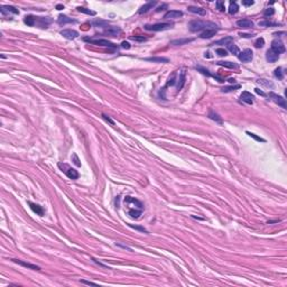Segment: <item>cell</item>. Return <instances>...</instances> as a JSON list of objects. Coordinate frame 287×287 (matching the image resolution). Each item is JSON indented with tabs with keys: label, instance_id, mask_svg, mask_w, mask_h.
Masks as SVG:
<instances>
[{
	"label": "cell",
	"instance_id": "cell-17",
	"mask_svg": "<svg viewBox=\"0 0 287 287\" xmlns=\"http://www.w3.org/2000/svg\"><path fill=\"white\" fill-rule=\"evenodd\" d=\"M194 41V38H180V39H174L170 42V45H175V46H182V45H186L188 43H192Z\"/></svg>",
	"mask_w": 287,
	"mask_h": 287
},
{
	"label": "cell",
	"instance_id": "cell-1",
	"mask_svg": "<svg viewBox=\"0 0 287 287\" xmlns=\"http://www.w3.org/2000/svg\"><path fill=\"white\" fill-rule=\"evenodd\" d=\"M188 29L193 33H197V31H204L206 29H219L218 25H215L214 23L211 21H203L200 19H194L191 20L188 24Z\"/></svg>",
	"mask_w": 287,
	"mask_h": 287
},
{
	"label": "cell",
	"instance_id": "cell-40",
	"mask_svg": "<svg viewBox=\"0 0 287 287\" xmlns=\"http://www.w3.org/2000/svg\"><path fill=\"white\" fill-rule=\"evenodd\" d=\"M264 45H265V39H264L263 37L257 38V41L255 42V47H257V48H261V47H264Z\"/></svg>",
	"mask_w": 287,
	"mask_h": 287
},
{
	"label": "cell",
	"instance_id": "cell-25",
	"mask_svg": "<svg viewBox=\"0 0 287 287\" xmlns=\"http://www.w3.org/2000/svg\"><path fill=\"white\" fill-rule=\"evenodd\" d=\"M208 117L210 118L211 120L215 121V122H217V124H219V125H222V124H223V121H222V118L220 117V116H219V114L217 113V112H214V111L212 110V109H211L210 111H209Z\"/></svg>",
	"mask_w": 287,
	"mask_h": 287
},
{
	"label": "cell",
	"instance_id": "cell-18",
	"mask_svg": "<svg viewBox=\"0 0 287 287\" xmlns=\"http://www.w3.org/2000/svg\"><path fill=\"white\" fill-rule=\"evenodd\" d=\"M187 10L192 13V14H196L199 16H205L206 15V9H204L202 7H195V6H190L187 8Z\"/></svg>",
	"mask_w": 287,
	"mask_h": 287
},
{
	"label": "cell",
	"instance_id": "cell-4",
	"mask_svg": "<svg viewBox=\"0 0 287 287\" xmlns=\"http://www.w3.org/2000/svg\"><path fill=\"white\" fill-rule=\"evenodd\" d=\"M83 41L84 42L90 43V44H93V45L103 46V47H110V48H117L118 47L114 43L110 42V41H108V39H93V38H90V37H84Z\"/></svg>",
	"mask_w": 287,
	"mask_h": 287
},
{
	"label": "cell",
	"instance_id": "cell-6",
	"mask_svg": "<svg viewBox=\"0 0 287 287\" xmlns=\"http://www.w3.org/2000/svg\"><path fill=\"white\" fill-rule=\"evenodd\" d=\"M268 97L271 99V100L275 102L276 104H278L279 107H282L283 109H287V103H286V100L284 99L282 95H278V94L274 93V92H269L268 93Z\"/></svg>",
	"mask_w": 287,
	"mask_h": 287
},
{
	"label": "cell",
	"instance_id": "cell-11",
	"mask_svg": "<svg viewBox=\"0 0 287 287\" xmlns=\"http://www.w3.org/2000/svg\"><path fill=\"white\" fill-rule=\"evenodd\" d=\"M57 23H59V25H61V26H65V25H67V24H76L77 21H76L75 19H72V18L67 17L65 15H59V18H57Z\"/></svg>",
	"mask_w": 287,
	"mask_h": 287
},
{
	"label": "cell",
	"instance_id": "cell-53",
	"mask_svg": "<svg viewBox=\"0 0 287 287\" xmlns=\"http://www.w3.org/2000/svg\"><path fill=\"white\" fill-rule=\"evenodd\" d=\"M82 284H87V285H97L95 283H93V282H90V280H84V279H81L80 280Z\"/></svg>",
	"mask_w": 287,
	"mask_h": 287
},
{
	"label": "cell",
	"instance_id": "cell-22",
	"mask_svg": "<svg viewBox=\"0 0 287 287\" xmlns=\"http://www.w3.org/2000/svg\"><path fill=\"white\" fill-rule=\"evenodd\" d=\"M28 205H29V208H30L37 215H41V217L44 215V210H43V208L41 205H38V204H36V203H33V202H28Z\"/></svg>",
	"mask_w": 287,
	"mask_h": 287
},
{
	"label": "cell",
	"instance_id": "cell-30",
	"mask_svg": "<svg viewBox=\"0 0 287 287\" xmlns=\"http://www.w3.org/2000/svg\"><path fill=\"white\" fill-rule=\"evenodd\" d=\"M36 18L37 17H34L33 15H28V16H26V17L24 18V23L27 26H34L35 24H36Z\"/></svg>",
	"mask_w": 287,
	"mask_h": 287
},
{
	"label": "cell",
	"instance_id": "cell-23",
	"mask_svg": "<svg viewBox=\"0 0 287 287\" xmlns=\"http://www.w3.org/2000/svg\"><path fill=\"white\" fill-rule=\"evenodd\" d=\"M219 29H206V30H204L201 33L200 37L203 38V39H206V38H212L213 36H215L217 35V33H218Z\"/></svg>",
	"mask_w": 287,
	"mask_h": 287
},
{
	"label": "cell",
	"instance_id": "cell-13",
	"mask_svg": "<svg viewBox=\"0 0 287 287\" xmlns=\"http://www.w3.org/2000/svg\"><path fill=\"white\" fill-rule=\"evenodd\" d=\"M14 263L18 264V265H20V266L23 267H26V268H28V269H33V270H39L41 269V267L39 266H36V265H34V264H30V263H27V261H24V260H19V259H11Z\"/></svg>",
	"mask_w": 287,
	"mask_h": 287
},
{
	"label": "cell",
	"instance_id": "cell-43",
	"mask_svg": "<svg viewBox=\"0 0 287 287\" xmlns=\"http://www.w3.org/2000/svg\"><path fill=\"white\" fill-rule=\"evenodd\" d=\"M130 39L132 41H136V42H146L147 38L142 36V35H137V36H130Z\"/></svg>",
	"mask_w": 287,
	"mask_h": 287
},
{
	"label": "cell",
	"instance_id": "cell-29",
	"mask_svg": "<svg viewBox=\"0 0 287 287\" xmlns=\"http://www.w3.org/2000/svg\"><path fill=\"white\" fill-rule=\"evenodd\" d=\"M38 21H39V26H41V27L46 28L52 23V19L49 17H38Z\"/></svg>",
	"mask_w": 287,
	"mask_h": 287
},
{
	"label": "cell",
	"instance_id": "cell-33",
	"mask_svg": "<svg viewBox=\"0 0 287 287\" xmlns=\"http://www.w3.org/2000/svg\"><path fill=\"white\" fill-rule=\"evenodd\" d=\"M228 51L231 54H233V55H238L239 53H240V49H239V47L237 45H235V44H229L228 45Z\"/></svg>",
	"mask_w": 287,
	"mask_h": 287
},
{
	"label": "cell",
	"instance_id": "cell-26",
	"mask_svg": "<svg viewBox=\"0 0 287 287\" xmlns=\"http://www.w3.org/2000/svg\"><path fill=\"white\" fill-rule=\"evenodd\" d=\"M280 25L282 24L277 23V21H271L268 20V19L259 21V26H261V27H277V26H280Z\"/></svg>",
	"mask_w": 287,
	"mask_h": 287
},
{
	"label": "cell",
	"instance_id": "cell-14",
	"mask_svg": "<svg viewBox=\"0 0 287 287\" xmlns=\"http://www.w3.org/2000/svg\"><path fill=\"white\" fill-rule=\"evenodd\" d=\"M0 13L2 15H9V14H14V15H18L19 14V10L17 8L13 7V6H1L0 8Z\"/></svg>",
	"mask_w": 287,
	"mask_h": 287
},
{
	"label": "cell",
	"instance_id": "cell-48",
	"mask_svg": "<svg viewBox=\"0 0 287 287\" xmlns=\"http://www.w3.org/2000/svg\"><path fill=\"white\" fill-rule=\"evenodd\" d=\"M255 4V1H253V0H242V5L243 6H246V7H249V6H253V5Z\"/></svg>",
	"mask_w": 287,
	"mask_h": 287
},
{
	"label": "cell",
	"instance_id": "cell-37",
	"mask_svg": "<svg viewBox=\"0 0 287 287\" xmlns=\"http://www.w3.org/2000/svg\"><path fill=\"white\" fill-rule=\"evenodd\" d=\"M257 83H259V84H261V85H264V87H266V88H268V89H273L274 88V84L271 83V82H269V81H267V80H265V79H259V80H257Z\"/></svg>",
	"mask_w": 287,
	"mask_h": 287
},
{
	"label": "cell",
	"instance_id": "cell-52",
	"mask_svg": "<svg viewBox=\"0 0 287 287\" xmlns=\"http://www.w3.org/2000/svg\"><path fill=\"white\" fill-rule=\"evenodd\" d=\"M240 36L241 37H245V38H250V37H253V36H255L253 34H245V33H240Z\"/></svg>",
	"mask_w": 287,
	"mask_h": 287
},
{
	"label": "cell",
	"instance_id": "cell-54",
	"mask_svg": "<svg viewBox=\"0 0 287 287\" xmlns=\"http://www.w3.org/2000/svg\"><path fill=\"white\" fill-rule=\"evenodd\" d=\"M116 246H119V247H122L124 249H127V250H129V251H131V249L129 248V247H127V246H124V245H120V243H116Z\"/></svg>",
	"mask_w": 287,
	"mask_h": 287
},
{
	"label": "cell",
	"instance_id": "cell-3",
	"mask_svg": "<svg viewBox=\"0 0 287 287\" xmlns=\"http://www.w3.org/2000/svg\"><path fill=\"white\" fill-rule=\"evenodd\" d=\"M173 26L174 24H172V23H158V24L154 25H146L144 28L149 31H164L173 28Z\"/></svg>",
	"mask_w": 287,
	"mask_h": 287
},
{
	"label": "cell",
	"instance_id": "cell-39",
	"mask_svg": "<svg viewBox=\"0 0 287 287\" xmlns=\"http://www.w3.org/2000/svg\"><path fill=\"white\" fill-rule=\"evenodd\" d=\"M274 75L276 76L278 80H283L284 79V72H283V69L282 67H277L276 70H275V72H274Z\"/></svg>",
	"mask_w": 287,
	"mask_h": 287
},
{
	"label": "cell",
	"instance_id": "cell-24",
	"mask_svg": "<svg viewBox=\"0 0 287 287\" xmlns=\"http://www.w3.org/2000/svg\"><path fill=\"white\" fill-rule=\"evenodd\" d=\"M91 25L94 26V27H100V28H107L108 25H109V21L103 20V19H94V20L91 21Z\"/></svg>",
	"mask_w": 287,
	"mask_h": 287
},
{
	"label": "cell",
	"instance_id": "cell-9",
	"mask_svg": "<svg viewBox=\"0 0 287 287\" xmlns=\"http://www.w3.org/2000/svg\"><path fill=\"white\" fill-rule=\"evenodd\" d=\"M253 21L248 19V18H243V19H240V20H237V26L240 28H243V29H250V28L253 27Z\"/></svg>",
	"mask_w": 287,
	"mask_h": 287
},
{
	"label": "cell",
	"instance_id": "cell-12",
	"mask_svg": "<svg viewBox=\"0 0 287 287\" xmlns=\"http://www.w3.org/2000/svg\"><path fill=\"white\" fill-rule=\"evenodd\" d=\"M181 17H183V11L181 10H168L164 15L165 19H177Z\"/></svg>",
	"mask_w": 287,
	"mask_h": 287
},
{
	"label": "cell",
	"instance_id": "cell-28",
	"mask_svg": "<svg viewBox=\"0 0 287 287\" xmlns=\"http://www.w3.org/2000/svg\"><path fill=\"white\" fill-rule=\"evenodd\" d=\"M145 61L147 62H152V63H168L170 59L166 57H146Z\"/></svg>",
	"mask_w": 287,
	"mask_h": 287
},
{
	"label": "cell",
	"instance_id": "cell-35",
	"mask_svg": "<svg viewBox=\"0 0 287 287\" xmlns=\"http://www.w3.org/2000/svg\"><path fill=\"white\" fill-rule=\"evenodd\" d=\"M238 11H239V6L237 5V2H231V4H230V7H229V14L235 15Z\"/></svg>",
	"mask_w": 287,
	"mask_h": 287
},
{
	"label": "cell",
	"instance_id": "cell-31",
	"mask_svg": "<svg viewBox=\"0 0 287 287\" xmlns=\"http://www.w3.org/2000/svg\"><path fill=\"white\" fill-rule=\"evenodd\" d=\"M241 88V85L240 84H235V85H230V87H224L221 89V92H223V93H228V92H233V91L238 90V89H240Z\"/></svg>",
	"mask_w": 287,
	"mask_h": 287
},
{
	"label": "cell",
	"instance_id": "cell-51",
	"mask_svg": "<svg viewBox=\"0 0 287 287\" xmlns=\"http://www.w3.org/2000/svg\"><path fill=\"white\" fill-rule=\"evenodd\" d=\"M73 159H74V164H75L76 166H81V163L79 162V158H77V156H76V155H73Z\"/></svg>",
	"mask_w": 287,
	"mask_h": 287
},
{
	"label": "cell",
	"instance_id": "cell-32",
	"mask_svg": "<svg viewBox=\"0 0 287 287\" xmlns=\"http://www.w3.org/2000/svg\"><path fill=\"white\" fill-rule=\"evenodd\" d=\"M128 214L131 217L132 219H138L142 215V210H136V209H130L128 211Z\"/></svg>",
	"mask_w": 287,
	"mask_h": 287
},
{
	"label": "cell",
	"instance_id": "cell-55",
	"mask_svg": "<svg viewBox=\"0 0 287 287\" xmlns=\"http://www.w3.org/2000/svg\"><path fill=\"white\" fill-rule=\"evenodd\" d=\"M277 222H280V220H273V221H268L267 223H268V224H271V223H277Z\"/></svg>",
	"mask_w": 287,
	"mask_h": 287
},
{
	"label": "cell",
	"instance_id": "cell-15",
	"mask_svg": "<svg viewBox=\"0 0 287 287\" xmlns=\"http://www.w3.org/2000/svg\"><path fill=\"white\" fill-rule=\"evenodd\" d=\"M156 5H157V2H156V1H149V2H147V4H145L144 6H142V7H140V9L138 10V14L139 15H142V14L148 13L150 9H152V8L155 7Z\"/></svg>",
	"mask_w": 287,
	"mask_h": 287
},
{
	"label": "cell",
	"instance_id": "cell-36",
	"mask_svg": "<svg viewBox=\"0 0 287 287\" xmlns=\"http://www.w3.org/2000/svg\"><path fill=\"white\" fill-rule=\"evenodd\" d=\"M175 83H176V73H173V74H172V76H170V79H168V82L166 83L165 88H163V89H166V88H168V87H173Z\"/></svg>",
	"mask_w": 287,
	"mask_h": 287
},
{
	"label": "cell",
	"instance_id": "cell-34",
	"mask_svg": "<svg viewBox=\"0 0 287 287\" xmlns=\"http://www.w3.org/2000/svg\"><path fill=\"white\" fill-rule=\"evenodd\" d=\"M76 9H77L80 13H83V14H85V15H90V16H95V15H97L95 11L91 10V9H88V8H84V7H77Z\"/></svg>",
	"mask_w": 287,
	"mask_h": 287
},
{
	"label": "cell",
	"instance_id": "cell-46",
	"mask_svg": "<svg viewBox=\"0 0 287 287\" xmlns=\"http://www.w3.org/2000/svg\"><path fill=\"white\" fill-rule=\"evenodd\" d=\"M129 227L132 229H136V230H139V231H142V232H145V233H148V231H147L144 227H138V225H134V224H129Z\"/></svg>",
	"mask_w": 287,
	"mask_h": 287
},
{
	"label": "cell",
	"instance_id": "cell-2",
	"mask_svg": "<svg viewBox=\"0 0 287 287\" xmlns=\"http://www.w3.org/2000/svg\"><path fill=\"white\" fill-rule=\"evenodd\" d=\"M57 165H59V170H62L63 173L65 174L69 178H71V180H77V178H79V176H80L79 172L76 170H74V168H72V167H70L67 164H65V163H59Z\"/></svg>",
	"mask_w": 287,
	"mask_h": 287
},
{
	"label": "cell",
	"instance_id": "cell-47",
	"mask_svg": "<svg viewBox=\"0 0 287 287\" xmlns=\"http://www.w3.org/2000/svg\"><path fill=\"white\" fill-rule=\"evenodd\" d=\"M102 118H103V119H104L106 121H108V122H109L110 125H112V126L114 125V121L112 120V119H111V118L109 117V116H107L106 113H102Z\"/></svg>",
	"mask_w": 287,
	"mask_h": 287
},
{
	"label": "cell",
	"instance_id": "cell-45",
	"mask_svg": "<svg viewBox=\"0 0 287 287\" xmlns=\"http://www.w3.org/2000/svg\"><path fill=\"white\" fill-rule=\"evenodd\" d=\"M215 53H217L219 56H227L228 55V51L224 49V48H217L215 49Z\"/></svg>",
	"mask_w": 287,
	"mask_h": 287
},
{
	"label": "cell",
	"instance_id": "cell-41",
	"mask_svg": "<svg viewBox=\"0 0 287 287\" xmlns=\"http://www.w3.org/2000/svg\"><path fill=\"white\" fill-rule=\"evenodd\" d=\"M274 15H275V9L271 7L267 8V9H265V11H264V16H265V17H271Z\"/></svg>",
	"mask_w": 287,
	"mask_h": 287
},
{
	"label": "cell",
	"instance_id": "cell-16",
	"mask_svg": "<svg viewBox=\"0 0 287 287\" xmlns=\"http://www.w3.org/2000/svg\"><path fill=\"white\" fill-rule=\"evenodd\" d=\"M120 33H121V28L117 27V26H111V27H107L104 29V34L110 35V36H114V37H117Z\"/></svg>",
	"mask_w": 287,
	"mask_h": 287
},
{
	"label": "cell",
	"instance_id": "cell-5",
	"mask_svg": "<svg viewBox=\"0 0 287 287\" xmlns=\"http://www.w3.org/2000/svg\"><path fill=\"white\" fill-rule=\"evenodd\" d=\"M237 56H238V59H239V61H240V62L249 63V62H251V61H253V51H251V49L247 48V49H243L242 52L239 53Z\"/></svg>",
	"mask_w": 287,
	"mask_h": 287
},
{
	"label": "cell",
	"instance_id": "cell-27",
	"mask_svg": "<svg viewBox=\"0 0 287 287\" xmlns=\"http://www.w3.org/2000/svg\"><path fill=\"white\" fill-rule=\"evenodd\" d=\"M217 64L220 66L228 67V69H238L239 67L238 64H235L233 62H229V61H219V62H217Z\"/></svg>",
	"mask_w": 287,
	"mask_h": 287
},
{
	"label": "cell",
	"instance_id": "cell-49",
	"mask_svg": "<svg viewBox=\"0 0 287 287\" xmlns=\"http://www.w3.org/2000/svg\"><path fill=\"white\" fill-rule=\"evenodd\" d=\"M121 47H122V48H125V49H129V48H130V44H129L128 42H126V41H125V42L121 43Z\"/></svg>",
	"mask_w": 287,
	"mask_h": 287
},
{
	"label": "cell",
	"instance_id": "cell-10",
	"mask_svg": "<svg viewBox=\"0 0 287 287\" xmlns=\"http://www.w3.org/2000/svg\"><path fill=\"white\" fill-rule=\"evenodd\" d=\"M240 100L247 104H253V100H255V97H253V94H251L250 92H248V91H243L241 93V95H240Z\"/></svg>",
	"mask_w": 287,
	"mask_h": 287
},
{
	"label": "cell",
	"instance_id": "cell-44",
	"mask_svg": "<svg viewBox=\"0 0 287 287\" xmlns=\"http://www.w3.org/2000/svg\"><path fill=\"white\" fill-rule=\"evenodd\" d=\"M215 6H217V8H218L220 11H224L225 10L224 2H223V1H221V0H218V1L215 2Z\"/></svg>",
	"mask_w": 287,
	"mask_h": 287
},
{
	"label": "cell",
	"instance_id": "cell-7",
	"mask_svg": "<svg viewBox=\"0 0 287 287\" xmlns=\"http://www.w3.org/2000/svg\"><path fill=\"white\" fill-rule=\"evenodd\" d=\"M270 49L279 55V54L285 52V45H284V43L282 42L280 39L276 38V39H274L273 42H271V47H270Z\"/></svg>",
	"mask_w": 287,
	"mask_h": 287
},
{
	"label": "cell",
	"instance_id": "cell-50",
	"mask_svg": "<svg viewBox=\"0 0 287 287\" xmlns=\"http://www.w3.org/2000/svg\"><path fill=\"white\" fill-rule=\"evenodd\" d=\"M255 91H256V93H258V94H259V95H261V97H267V94L265 93L264 91H261V90H260L259 88H256V89H255Z\"/></svg>",
	"mask_w": 287,
	"mask_h": 287
},
{
	"label": "cell",
	"instance_id": "cell-19",
	"mask_svg": "<svg viewBox=\"0 0 287 287\" xmlns=\"http://www.w3.org/2000/svg\"><path fill=\"white\" fill-rule=\"evenodd\" d=\"M185 81H186V72L185 70H182L180 73V77H178V83H177V91H181L183 89L184 84H185Z\"/></svg>",
	"mask_w": 287,
	"mask_h": 287
},
{
	"label": "cell",
	"instance_id": "cell-8",
	"mask_svg": "<svg viewBox=\"0 0 287 287\" xmlns=\"http://www.w3.org/2000/svg\"><path fill=\"white\" fill-rule=\"evenodd\" d=\"M61 35L63 37H65L66 39H75L80 36L79 31L74 30V29H63L61 30Z\"/></svg>",
	"mask_w": 287,
	"mask_h": 287
},
{
	"label": "cell",
	"instance_id": "cell-57",
	"mask_svg": "<svg viewBox=\"0 0 287 287\" xmlns=\"http://www.w3.org/2000/svg\"><path fill=\"white\" fill-rule=\"evenodd\" d=\"M228 82H230V83H235V79H229Z\"/></svg>",
	"mask_w": 287,
	"mask_h": 287
},
{
	"label": "cell",
	"instance_id": "cell-21",
	"mask_svg": "<svg viewBox=\"0 0 287 287\" xmlns=\"http://www.w3.org/2000/svg\"><path fill=\"white\" fill-rule=\"evenodd\" d=\"M278 59H279V55L277 54V53H275L274 51H271V49H268L266 53V59L268 61L269 63H275L278 61Z\"/></svg>",
	"mask_w": 287,
	"mask_h": 287
},
{
	"label": "cell",
	"instance_id": "cell-38",
	"mask_svg": "<svg viewBox=\"0 0 287 287\" xmlns=\"http://www.w3.org/2000/svg\"><path fill=\"white\" fill-rule=\"evenodd\" d=\"M195 69H196L197 71H199V72L202 73V74H204V75H206V76H213V77H214V75H212L211 73H210V71H209V70H206V69H204L203 66H200V65H199V66H195Z\"/></svg>",
	"mask_w": 287,
	"mask_h": 287
},
{
	"label": "cell",
	"instance_id": "cell-20",
	"mask_svg": "<svg viewBox=\"0 0 287 287\" xmlns=\"http://www.w3.org/2000/svg\"><path fill=\"white\" fill-rule=\"evenodd\" d=\"M233 42V37L232 36H227V37H223L221 38V39H219V41H215L214 43H212L211 45H227L228 46L229 44H231V43Z\"/></svg>",
	"mask_w": 287,
	"mask_h": 287
},
{
	"label": "cell",
	"instance_id": "cell-42",
	"mask_svg": "<svg viewBox=\"0 0 287 287\" xmlns=\"http://www.w3.org/2000/svg\"><path fill=\"white\" fill-rule=\"evenodd\" d=\"M247 135H249L251 138H253L255 140H257V142H266V139L261 138V137H258L257 135H255V134H253V132L250 131H247Z\"/></svg>",
	"mask_w": 287,
	"mask_h": 287
},
{
	"label": "cell",
	"instance_id": "cell-56",
	"mask_svg": "<svg viewBox=\"0 0 287 287\" xmlns=\"http://www.w3.org/2000/svg\"><path fill=\"white\" fill-rule=\"evenodd\" d=\"M63 8L64 7H63L62 5H57V6H56V9H57V10H61V9H63Z\"/></svg>",
	"mask_w": 287,
	"mask_h": 287
}]
</instances>
